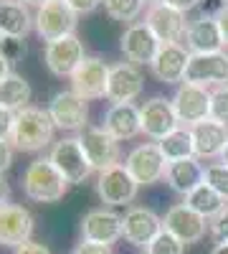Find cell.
Here are the masks:
<instances>
[{
    "label": "cell",
    "instance_id": "6da1fadb",
    "mask_svg": "<svg viewBox=\"0 0 228 254\" xmlns=\"http://www.w3.org/2000/svg\"><path fill=\"white\" fill-rule=\"evenodd\" d=\"M53 130H56V125H53L48 110L28 104L20 112H15L10 145L20 153H38L53 142Z\"/></svg>",
    "mask_w": 228,
    "mask_h": 254
},
{
    "label": "cell",
    "instance_id": "7a4b0ae2",
    "mask_svg": "<svg viewBox=\"0 0 228 254\" xmlns=\"http://www.w3.org/2000/svg\"><path fill=\"white\" fill-rule=\"evenodd\" d=\"M69 181L58 173L48 158H36L23 171V193L36 203H58L66 196Z\"/></svg>",
    "mask_w": 228,
    "mask_h": 254
},
{
    "label": "cell",
    "instance_id": "3957f363",
    "mask_svg": "<svg viewBox=\"0 0 228 254\" xmlns=\"http://www.w3.org/2000/svg\"><path fill=\"white\" fill-rule=\"evenodd\" d=\"M36 20V33L41 36V41H58L76 33L79 26V13L66 3V0H48L46 5H41L33 15Z\"/></svg>",
    "mask_w": 228,
    "mask_h": 254
},
{
    "label": "cell",
    "instance_id": "277c9868",
    "mask_svg": "<svg viewBox=\"0 0 228 254\" xmlns=\"http://www.w3.org/2000/svg\"><path fill=\"white\" fill-rule=\"evenodd\" d=\"M170 102H173V110H175L180 127H188L190 130V127L211 120V92L205 87L182 81Z\"/></svg>",
    "mask_w": 228,
    "mask_h": 254
},
{
    "label": "cell",
    "instance_id": "5b68a950",
    "mask_svg": "<svg viewBox=\"0 0 228 254\" xmlns=\"http://www.w3.org/2000/svg\"><path fill=\"white\" fill-rule=\"evenodd\" d=\"M124 168L130 171V176L139 183V186H155L165 178L168 171V160L160 153L157 142H142L127 153L124 158Z\"/></svg>",
    "mask_w": 228,
    "mask_h": 254
},
{
    "label": "cell",
    "instance_id": "8992f818",
    "mask_svg": "<svg viewBox=\"0 0 228 254\" xmlns=\"http://www.w3.org/2000/svg\"><path fill=\"white\" fill-rule=\"evenodd\" d=\"M48 160L58 168V173L64 176L71 186H79L84 183L94 168L89 165L84 150H81V142L79 137H61L58 142H53L51 153H48Z\"/></svg>",
    "mask_w": 228,
    "mask_h": 254
},
{
    "label": "cell",
    "instance_id": "52a82bcc",
    "mask_svg": "<svg viewBox=\"0 0 228 254\" xmlns=\"http://www.w3.org/2000/svg\"><path fill=\"white\" fill-rule=\"evenodd\" d=\"M139 183L130 176V171L124 168V163L112 165L107 171H101L96 178V193L101 203L114 208V206H127L137 198Z\"/></svg>",
    "mask_w": 228,
    "mask_h": 254
},
{
    "label": "cell",
    "instance_id": "ba28073f",
    "mask_svg": "<svg viewBox=\"0 0 228 254\" xmlns=\"http://www.w3.org/2000/svg\"><path fill=\"white\" fill-rule=\"evenodd\" d=\"M48 115L58 130L66 132H81L87 130V117H89V102L79 97L74 89L56 92L48 104Z\"/></svg>",
    "mask_w": 228,
    "mask_h": 254
},
{
    "label": "cell",
    "instance_id": "9c48e42d",
    "mask_svg": "<svg viewBox=\"0 0 228 254\" xmlns=\"http://www.w3.org/2000/svg\"><path fill=\"white\" fill-rule=\"evenodd\" d=\"M81 150H84L89 165L94 171H107L112 165H119V142L104 130V127H87L79 135Z\"/></svg>",
    "mask_w": 228,
    "mask_h": 254
},
{
    "label": "cell",
    "instance_id": "30bf717a",
    "mask_svg": "<svg viewBox=\"0 0 228 254\" xmlns=\"http://www.w3.org/2000/svg\"><path fill=\"white\" fill-rule=\"evenodd\" d=\"M109 71L112 66L99 59V56H87L84 61L79 64V69L71 74V89L84 97L87 102L89 99H101L107 94V81H109Z\"/></svg>",
    "mask_w": 228,
    "mask_h": 254
},
{
    "label": "cell",
    "instance_id": "8fae6325",
    "mask_svg": "<svg viewBox=\"0 0 228 254\" xmlns=\"http://www.w3.org/2000/svg\"><path fill=\"white\" fill-rule=\"evenodd\" d=\"M162 229L170 231L173 237H178L182 244H198L205 237V231H211L208 219H203L188 203L170 206L165 219H162Z\"/></svg>",
    "mask_w": 228,
    "mask_h": 254
},
{
    "label": "cell",
    "instance_id": "7c38bea8",
    "mask_svg": "<svg viewBox=\"0 0 228 254\" xmlns=\"http://www.w3.org/2000/svg\"><path fill=\"white\" fill-rule=\"evenodd\" d=\"M87 59L84 54V44L74 36H66V38H58V41H51L44 49V61H46V69L53 74V76H69L79 69V64Z\"/></svg>",
    "mask_w": 228,
    "mask_h": 254
},
{
    "label": "cell",
    "instance_id": "4fadbf2b",
    "mask_svg": "<svg viewBox=\"0 0 228 254\" xmlns=\"http://www.w3.org/2000/svg\"><path fill=\"white\" fill-rule=\"evenodd\" d=\"M188 84H198V87H223L228 81V54L216 51V54H193L185 79Z\"/></svg>",
    "mask_w": 228,
    "mask_h": 254
},
{
    "label": "cell",
    "instance_id": "5bb4252c",
    "mask_svg": "<svg viewBox=\"0 0 228 254\" xmlns=\"http://www.w3.org/2000/svg\"><path fill=\"white\" fill-rule=\"evenodd\" d=\"M139 122H142V132L155 142H160L162 137H168L173 130L180 127L173 102L165 97H152L144 102L139 107Z\"/></svg>",
    "mask_w": 228,
    "mask_h": 254
},
{
    "label": "cell",
    "instance_id": "9a60e30c",
    "mask_svg": "<svg viewBox=\"0 0 228 254\" xmlns=\"http://www.w3.org/2000/svg\"><path fill=\"white\" fill-rule=\"evenodd\" d=\"M160 231H162V219L155 214L152 208L132 206L127 214L122 216V237L127 239L132 247L147 249Z\"/></svg>",
    "mask_w": 228,
    "mask_h": 254
},
{
    "label": "cell",
    "instance_id": "2e32d148",
    "mask_svg": "<svg viewBox=\"0 0 228 254\" xmlns=\"http://www.w3.org/2000/svg\"><path fill=\"white\" fill-rule=\"evenodd\" d=\"M144 89V79L142 71L130 61H119L109 71V81H107V99L112 104H130L135 102Z\"/></svg>",
    "mask_w": 228,
    "mask_h": 254
},
{
    "label": "cell",
    "instance_id": "e0dca14e",
    "mask_svg": "<svg viewBox=\"0 0 228 254\" xmlns=\"http://www.w3.org/2000/svg\"><path fill=\"white\" fill-rule=\"evenodd\" d=\"M144 23L150 26V31L157 36L160 44H180V41H185V33H188L185 13L165 5V3L150 5L147 15H144Z\"/></svg>",
    "mask_w": 228,
    "mask_h": 254
},
{
    "label": "cell",
    "instance_id": "ac0fdd59",
    "mask_svg": "<svg viewBox=\"0 0 228 254\" xmlns=\"http://www.w3.org/2000/svg\"><path fill=\"white\" fill-rule=\"evenodd\" d=\"M160 46L162 44L150 31L147 23H132L119 38V49H122L124 59H127L130 64H135V66H139V64H152Z\"/></svg>",
    "mask_w": 228,
    "mask_h": 254
},
{
    "label": "cell",
    "instance_id": "d6986e66",
    "mask_svg": "<svg viewBox=\"0 0 228 254\" xmlns=\"http://www.w3.org/2000/svg\"><path fill=\"white\" fill-rule=\"evenodd\" d=\"M190 56L193 54L182 44H162L157 56L150 64V69L162 84H182L185 71H188V64H190Z\"/></svg>",
    "mask_w": 228,
    "mask_h": 254
},
{
    "label": "cell",
    "instance_id": "ffe728a7",
    "mask_svg": "<svg viewBox=\"0 0 228 254\" xmlns=\"http://www.w3.org/2000/svg\"><path fill=\"white\" fill-rule=\"evenodd\" d=\"M33 234V216L26 206L8 203L0 208V244L18 249L20 244L31 242Z\"/></svg>",
    "mask_w": 228,
    "mask_h": 254
},
{
    "label": "cell",
    "instance_id": "44dd1931",
    "mask_svg": "<svg viewBox=\"0 0 228 254\" xmlns=\"http://www.w3.org/2000/svg\"><path fill=\"white\" fill-rule=\"evenodd\" d=\"M185 49L190 54H216L226 49L223 33L218 28L216 15H198L188 23V33H185Z\"/></svg>",
    "mask_w": 228,
    "mask_h": 254
},
{
    "label": "cell",
    "instance_id": "7402d4cb",
    "mask_svg": "<svg viewBox=\"0 0 228 254\" xmlns=\"http://www.w3.org/2000/svg\"><path fill=\"white\" fill-rule=\"evenodd\" d=\"M81 237L84 242L112 247L117 239H122V216L112 208H94L81 219Z\"/></svg>",
    "mask_w": 228,
    "mask_h": 254
},
{
    "label": "cell",
    "instance_id": "603a6c76",
    "mask_svg": "<svg viewBox=\"0 0 228 254\" xmlns=\"http://www.w3.org/2000/svg\"><path fill=\"white\" fill-rule=\"evenodd\" d=\"M101 127L117 140H132L142 132V122H139V107H135V104H112V107L107 110L104 115V122H101Z\"/></svg>",
    "mask_w": 228,
    "mask_h": 254
},
{
    "label": "cell",
    "instance_id": "cb8c5ba5",
    "mask_svg": "<svg viewBox=\"0 0 228 254\" xmlns=\"http://www.w3.org/2000/svg\"><path fill=\"white\" fill-rule=\"evenodd\" d=\"M190 135H193V145H195V158H221L223 147L228 142V127L213 122V120H205L195 127H190Z\"/></svg>",
    "mask_w": 228,
    "mask_h": 254
},
{
    "label": "cell",
    "instance_id": "d4e9b609",
    "mask_svg": "<svg viewBox=\"0 0 228 254\" xmlns=\"http://www.w3.org/2000/svg\"><path fill=\"white\" fill-rule=\"evenodd\" d=\"M36 28V20L28 5L20 0H0V36L3 38H26Z\"/></svg>",
    "mask_w": 228,
    "mask_h": 254
},
{
    "label": "cell",
    "instance_id": "484cf974",
    "mask_svg": "<svg viewBox=\"0 0 228 254\" xmlns=\"http://www.w3.org/2000/svg\"><path fill=\"white\" fill-rule=\"evenodd\" d=\"M203 178H205V168L198 163V158L168 163V171H165V181H168V186L180 196H188L190 190H195L203 183Z\"/></svg>",
    "mask_w": 228,
    "mask_h": 254
},
{
    "label": "cell",
    "instance_id": "4316f807",
    "mask_svg": "<svg viewBox=\"0 0 228 254\" xmlns=\"http://www.w3.org/2000/svg\"><path fill=\"white\" fill-rule=\"evenodd\" d=\"M31 94H33V89H31L28 79H23L15 71H10L0 81V107H5L10 112H20L23 107H28Z\"/></svg>",
    "mask_w": 228,
    "mask_h": 254
},
{
    "label": "cell",
    "instance_id": "83f0119b",
    "mask_svg": "<svg viewBox=\"0 0 228 254\" xmlns=\"http://www.w3.org/2000/svg\"><path fill=\"white\" fill-rule=\"evenodd\" d=\"M185 203H188L193 211H198L203 219H208V221H211V219H216V216L221 214L223 206H226L228 201L218 193L216 188H211L208 183L203 181L195 190H190V193L185 196Z\"/></svg>",
    "mask_w": 228,
    "mask_h": 254
},
{
    "label": "cell",
    "instance_id": "f1b7e54d",
    "mask_svg": "<svg viewBox=\"0 0 228 254\" xmlns=\"http://www.w3.org/2000/svg\"><path fill=\"white\" fill-rule=\"evenodd\" d=\"M157 147H160V153L165 155L168 163L195 158V145H193V135H190L188 127H178V130H173L168 137H162L157 142Z\"/></svg>",
    "mask_w": 228,
    "mask_h": 254
},
{
    "label": "cell",
    "instance_id": "f546056e",
    "mask_svg": "<svg viewBox=\"0 0 228 254\" xmlns=\"http://www.w3.org/2000/svg\"><path fill=\"white\" fill-rule=\"evenodd\" d=\"M104 10L114 20H124V23H135L139 13L144 10V0H104Z\"/></svg>",
    "mask_w": 228,
    "mask_h": 254
},
{
    "label": "cell",
    "instance_id": "4dcf8cb0",
    "mask_svg": "<svg viewBox=\"0 0 228 254\" xmlns=\"http://www.w3.org/2000/svg\"><path fill=\"white\" fill-rule=\"evenodd\" d=\"M211 120L228 127V84L211 92Z\"/></svg>",
    "mask_w": 228,
    "mask_h": 254
},
{
    "label": "cell",
    "instance_id": "1f68e13d",
    "mask_svg": "<svg viewBox=\"0 0 228 254\" xmlns=\"http://www.w3.org/2000/svg\"><path fill=\"white\" fill-rule=\"evenodd\" d=\"M147 252L150 254H185V244L178 239V237H173L170 231H160V234L152 239V244L147 247Z\"/></svg>",
    "mask_w": 228,
    "mask_h": 254
},
{
    "label": "cell",
    "instance_id": "d6a6232c",
    "mask_svg": "<svg viewBox=\"0 0 228 254\" xmlns=\"http://www.w3.org/2000/svg\"><path fill=\"white\" fill-rule=\"evenodd\" d=\"M205 183H208L211 188H216L218 193L228 201V165L226 163H211L208 168H205Z\"/></svg>",
    "mask_w": 228,
    "mask_h": 254
},
{
    "label": "cell",
    "instance_id": "836d02e7",
    "mask_svg": "<svg viewBox=\"0 0 228 254\" xmlns=\"http://www.w3.org/2000/svg\"><path fill=\"white\" fill-rule=\"evenodd\" d=\"M0 54H3L10 64L23 61V59H26V54H28L26 38H3V46H0Z\"/></svg>",
    "mask_w": 228,
    "mask_h": 254
},
{
    "label": "cell",
    "instance_id": "e575fe53",
    "mask_svg": "<svg viewBox=\"0 0 228 254\" xmlns=\"http://www.w3.org/2000/svg\"><path fill=\"white\" fill-rule=\"evenodd\" d=\"M208 226H211V234L216 242H228V203L223 206V211L216 219L208 221Z\"/></svg>",
    "mask_w": 228,
    "mask_h": 254
},
{
    "label": "cell",
    "instance_id": "d590c367",
    "mask_svg": "<svg viewBox=\"0 0 228 254\" xmlns=\"http://www.w3.org/2000/svg\"><path fill=\"white\" fill-rule=\"evenodd\" d=\"M13 125H15V112L0 107V140H10Z\"/></svg>",
    "mask_w": 228,
    "mask_h": 254
},
{
    "label": "cell",
    "instance_id": "8d00e7d4",
    "mask_svg": "<svg viewBox=\"0 0 228 254\" xmlns=\"http://www.w3.org/2000/svg\"><path fill=\"white\" fill-rule=\"evenodd\" d=\"M74 254H114V249L107 247V244H96V242H84L81 239V244L74 249Z\"/></svg>",
    "mask_w": 228,
    "mask_h": 254
},
{
    "label": "cell",
    "instance_id": "74e56055",
    "mask_svg": "<svg viewBox=\"0 0 228 254\" xmlns=\"http://www.w3.org/2000/svg\"><path fill=\"white\" fill-rule=\"evenodd\" d=\"M13 150L15 147L10 145V140H0V176L13 165Z\"/></svg>",
    "mask_w": 228,
    "mask_h": 254
},
{
    "label": "cell",
    "instance_id": "f35d334b",
    "mask_svg": "<svg viewBox=\"0 0 228 254\" xmlns=\"http://www.w3.org/2000/svg\"><path fill=\"white\" fill-rule=\"evenodd\" d=\"M66 3H69L79 15H87V13H94L101 3H104V0H66Z\"/></svg>",
    "mask_w": 228,
    "mask_h": 254
},
{
    "label": "cell",
    "instance_id": "ab89813d",
    "mask_svg": "<svg viewBox=\"0 0 228 254\" xmlns=\"http://www.w3.org/2000/svg\"><path fill=\"white\" fill-rule=\"evenodd\" d=\"M13 254H51V249L46 244H41V242H26V244H20L18 249H13Z\"/></svg>",
    "mask_w": 228,
    "mask_h": 254
},
{
    "label": "cell",
    "instance_id": "60d3db41",
    "mask_svg": "<svg viewBox=\"0 0 228 254\" xmlns=\"http://www.w3.org/2000/svg\"><path fill=\"white\" fill-rule=\"evenodd\" d=\"M213 15H216V20H218V28H221L223 41H226V46H228V5H221Z\"/></svg>",
    "mask_w": 228,
    "mask_h": 254
},
{
    "label": "cell",
    "instance_id": "b9f144b4",
    "mask_svg": "<svg viewBox=\"0 0 228 254\" xmlns=\"http://www.w3.org/2000/svg\"><path fill=\"white\" fill-rule=\"evenodd\" d=\"M162 3L175 8V10H180V13H188V10H193V8L200 5V0H162Z\"/></svg>",
    "mask_w": 228,
    "mask_h": 254
},
{
    "label": "cell",
    "instance_id": "7bdbcfd3",
    "mask_svg": "<svg viewBox=\"0 0 228 254\" xmlns=\"http://www.w3.org/2000/svg\"><path fill=\"white\" fill-rule=\"evenodd\" d=\"M8 198H10V186L3 176H0V208L8 206Z\"/></svg>",
    "mask_w": 228,
    "mask_h": 254
},
{
    "label": "cell",
    "instance_id": "ee69618b",
    "mask_svg": "<svg viewBox=\"0 0 228 254\" xmlns=\"http://www.w3.org/2000/svg\"><path fill=\"white\" fill-rule=\"evenodd\" d=\"M10 66H13V64H10V61L3 56V54H0V81H3V79L10 74Z\"/></svg>",
    "mask_w": 228,
    "mask_h": 254
},
{
    "label": "cell",
    "instance_id": "f6af8a7d",
    "mask_svg": "<svg viewBox=\"0 0 228 254\" xmlns=\"http://www.w3.org/2000/svg\"><path fill=\"white\" fill-rule=\"evenodd\" d=\"M211 254H228V242H218V244L211 249Z\"/></svg>",
    "mask_w": 228,
    "mask_h": 254
},
{
    "label": "cell",
    "instance_id": "bcb514c9",
    "mask_svg": "<svg viewBox=\"0 0 228 254\" xmlns=\"http://www.w3.org/2000/svg\"><path fill=\"white\" fill-rule=\"evenodd\" d=\"M20 3H23V5H33V8L38 10L41 5H46V3H48V0H20Z\"/></svg>",
    "mask_w": 228,
    "mask_h": 254
},
{
    "label": "cell",
    "instance_id": "7dc6e473",
    "mask_svg": "<svg viewBox=\"0 0 228 254\" xmlns=\"http://www.w3.org/2000/svg\"><path fill=\"white\" fill-rule=\"evenodd\" d=\"M221 163H226V165H228V142H226V147H223V153H221Z\"/></svg>",
    "mask_w": 228,
    "mask_h": 254
},
{
    "label": "cell",
    "instance_id": "c3c4849f",
    "mask_svg": "<svg viewBox=\"0 0 228 254\" xmlns=\"http://www.w3.org/2000/svg\"><path fill=\"white\" fill-rule=\"evenodd\" d=\"M147 3L150 5H157V3H162V0H144V5H147Z\"/></svg>",
    "mask_w": 228,
    "mask_h": 254
},
{
    "label": "cell",
    "instance_id": "681fc988",
    "mask_svg": "<svg viewBox=\"0 0 228 254\" xmlns=\"http://www.w3.org/2000/svg\"><path fill=\"white\" fill-rule=\"evenodd\" d=\"M221 3H223V5H228V0H221Z\"/></svg>",
    "mask_w": 228,
    "mask_h": 254
},
{
    "label": "cell",
    "instance_id": "f907efd6",
    "mask_svg": "<svg viewBox=\"0 0 228 254\" xmlns=\"http://www.w3.org/2000/svg\"><path fill=\"white\" fill-rule=\"evenodd\" d=\"M0 46H3V36H0Z\"/></svg>",
    "mask_w": 228,
    "mask_h": 254
},
{
    "label": "cell",
    "instance_id": "816d5d0a",
    "mask_svg": "<svg viewBox=\"0 0 228 254\" xmlns=\"http://www.w3.org/2000/svg\"><path fill=\"white\" fill-rule=\"evenodd\" d=\"M144 254H150V252H144Z\"/></svg>",
    "mask_w": 228,
    "mask_h": 254
}]
</instances>
